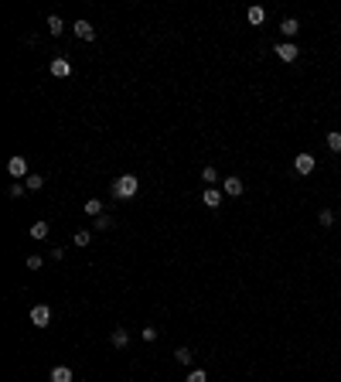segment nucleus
<instances>
[{
	"label": "nucleus",
	"mask_w": 341,
	"mask_h": 382,
	"mask_svg": "<svg viewBox=\"0 0 341 382\" xmlns=\"http://www.w3.org/2000/svg\"><path fill=\"white\" fill-rule=\"evenodd\" d=\"M136 191H140V181H136V174H120V178L113 181V195L116 198H133Z\"/></svg>",
	"instance_id": "nucleus-1"
},
{
	"label": "nucleus",
	"mask_w": 341,
	"mask_h": 382,
	"mask_svg": "<svg viewBox=\"0 0 341 382\" xmlns=\"http://www.w3.org/2000/svg\"><path fill=\"white\" fill-rule=\"evenodd\" d=\"M48 229H51V225H48V219H38V222L31 225V239H45Z\"/></svg>",
	"instance_id": "nucleus-13"
},
{
	"label": "nucleus",
	"mask_w": 341,
	"mask_h": 382,
	"mask_svg": "<svg viewBox=\"0 0 341 382\" xmlns=\"http://www.w3.org/2000/svg\"><path fill=\"white\" fill-rule=\"evenodd\" d=\"M109 225H113V219H109V215H99V219H92V229H96V232H106Z\"/></svg>",
	"instance_id": "nucleus-19"
},
{
	"label": "nucleus",
	"mask_w": 341,
	"mask_h": 382,
	"mask_svg": "<svg viewBox=\"0 0 341 382\" xmlns=\"http://www.w3.org/2000/svg\"><path fill=\"white\" fill-rule=\"evenodd\" d=\"M48 68H51V75H55V79H65L68 72H72V65H68L65 58H51V65H48Z\"/></svg>",
	"instance_id": "nucleus-6"
},
{
	"label": "nucleus",
	"mask_w": 341,
	"mask_h": 382,
	"mask_svg": "<svg viewBox=\"0 0 341 382\" xmlns=\"http://www.w3.org/2000/svg\"><path fill=\"white\" fill-rule=\"evenodd\" d=\"M51 382H75V375H72V369L58 365V369H51Z\"/></svg>",
	"instance_id": "nucleus-12"
},
{
	"label": "nucleus",
	"mask_w": 341,
	"mask_h": 382,
	"mask_svg": "<svg viewBox=\"0 0 341 382\" xmlns=\"http://www.w3.org/2000/svg\"><path fill=\"white\" fill-rule=\"evenodd\" d=\"M297 55H300V51H297L294 41H283V45H276V58H280V62H287V65H290V62H297Z\"/></svg>",
	"instance_id": "nucleus-5"
},
{
	"label": "nucleus",
	"mask_w": 341,
	"mask_h": 382,
	"mask_svg": "<svg viewBox=\"0 0 341 382\" xmlns=\"http://www.w3.org/2000/svg\"><path fill=\"white\" fill-rule=\"evenodd\" d=\"M328 147L334 150V154L341 150V133H338V130H331V133H328Z\"/></svg>",
	"instance_id": "nucleus-22"
},
{
	"label": "nucleus",
	"mask_w": 341,
	"mask_h": 382,
	"mask_svg": "<svg viewBox=\"0 0 341 382\" xmlns=\"http://www.w3.org/2000/svg\"><path fill=\"white\" fill-rule=\"evenodd\" d=\"M86 215H92V219L106 215V212H102V202H99V198H89V202H86Z\"/></svg>",
	"instance_id": "nucleus-16"
},
{
	"label": "nucleus",
	"mask_w": 341,
	"mask_h": 382,
	"mask_svg": "<svg viewBox=\"0 0 341 382\" xmlns=\"http://www.w3.org/2000/svg\"><path fill=\"white\" fill-rule=\"evenodd\" d=\"M222 191H225V195H232V198H239V195H242V181H239L236 174H229L225 184H222Z\"/></svg>",
	"instance_id": "nucleus-7"
},
{
	"label": "nucleus",
	"mask_w": 341,
	"mask_h": 382,
	"mask_svg": "<svg viewBox=\"0 0 341 382\" xmlns=\"http://www.w3.org/2000/svg\"><path fill=\"white\" fill-rule=\"evenodd\" d=\"M318 222L324 225V229H328V225H334V212H331V208H321V215H318Z\"/></svg>",
	"instance_id": "nucleus-21"
},
{
	"label": "nucleus",
	"mask_w": 341,
	"mask_h": 382,
	"mask_svg": "<svg viewBox=\"0 0 341 382\" xmlns=\"http://www.w3.org/2000/svg\"><path fill=\"white\" fill-rule=\"evenodd\" d=\"M89 239H92V232L79 229V232H75V246H89Z\"/></svg>",
	"instance_id": "nucleus-25"
},
{
	"label": "nucleus",
	"mask_w": 341,
	"mask_h": 382,
	"mask_svg": "<svg viewBox=\"0 0 341 382\" xmlns=\"http://www.w3.org/2000/svg\"><path fill=\"white\" fill-rule=\"evenodd\" d=\"M7 195H11V198H21V195H27V188H24L21 181H14V184H11V191H7Z\"/></svg>",
	"instance_id": "nucleus-24"
},
{
	"label": "nucleus",
	"mask_w": 341,
	"mask_h": 382,
	"mask_svg": "<svg viewBox=\"0 0 341 382\" xmlns=\"http://www.w3.org/2000/svg\"><path fill=\"white\" fill-rule=\"evenodd\" d=\"M280 31H283V38H297V31H300V21H297V17H283Z\"/></svg>",
	"instance_id": "nucleus-10"
},
{
	"label": "nucleus",
	"mask_w": 341,
	"mask_h": 382,
	"mask_svg": "<svg viewBox=\"0 0 341 382\" xmlns=\"http://www.w3.org/2000/svg\"><path fill=\"white\" fill-rule=\"evenodd\" d=\"M41 184H45V178H41V174H31V178L24 181V188H27V191H38Z\"/></svg>",
	"instance_id": "nucleus-20"
},
{
	"label": "nucleus",
	"mask_w": 341,
	"mask_h": 382,
	"mask_svg": "<svg viewBox=\"0 0 341 382\" xmlns=\"http://www.w3.org/2000/svg\"><path fill=\"white\" fill-rule=\"evenodd\" d=\"M48 321H51V307H48V304H34L31 307V324L34 328H48Z\"/></svg>",
	"instance_id": "nucleus-2"
},
{
	"label": "nucleus",
	"mask_w": 341,
	"mask_h": 382,
	"mask_svg": "<svg viewBox=\"0 0 341 382\" xmlns=\"http://www.w3.org/2000/svg\"><path fill=\"white\" fill-rule=\"evenodd\" d=\"M41 263H45L41 256H27V270H41Z\"/></svg>",
	"instance_id": "nucleus-27"
},
{
	"label": "nucleus",
	"mask_w": 341,
	"mask_h": 382,
	"mask_svg": "<svg viewBox=\"0 0 341 382\" xmlns=\"http://www.w3.org/2000/svg\"><path fill=\"white\" fill-rule=\"evenodd\" d=\"M202 181L208 184V188H215V181H218V171H215V164H208V168H202Z\"/></svg>",
	"instance_id": "nucleus-14"
},
{
	"label": "nucleus",
	"mask_w": 341,
	"mask_h": 382,
	"mask_svg": "<svg viewBox=\"0 0 341 382\" xmlns=\"http://www.w3.org/2000/svg\"><path fill=\"white\" fill-rule=\"evenodd\" d=\"M62 31H65L62 17H58V14H48V34H62Z\"/></svg>",
	"instance_id": "nucleus-17"
},
{
	"label": "nucleus",
	"mask_w": 341,
	"mask_h": 382,
	"mask_svg": "<svg viewBox=\"0 0 341 382\" xmlns=\"http://www.w3.org/2000/svg\"><path fill=\"white\" fill-rule=\"evenodd\" d=\"M246 21L249 24H263L266 21V11H263V7H249V11H246Z\"/></svg>",
	"instance_id": "nucleus-15"
},
{
	"label": "nucleus",
	"mask_w": 341,
	"mask_h": 382,
	"mask_svg": "<svg viewBox=\"0 0 341 382\" xmlns=\"http://www.w3.org/2000/svg\"><path fill=\"white\" fill-rule=\"evenodd\" d=\"M75 34H79L82 41H92V38H96V28H92L89 21H75Z\"/></svg>",
	"instance_id": "nucleus-9"
},
{
	"label": "nucleus",
	"mask_w": 341,
	"mask_h": 382,
	"mask_svg": "<svg viewBox=\"0 0 341 382\" xmlns=\"http://www.w3.org/2000/svg\"><path fill=\"white\" fill-rule=\"evenodd\" d=\"M184 382H208V372H205V369H194Z\"/></svg>",
	"instance_id": "nucleus-23"
},
{
	"label": "nucleus",
	"mask_w": 341,
	"mask_h": 382,
	"mask_svg": "<svg viewBox=\"0 0 341 382\" xmlns=\"http://www.w3.org/2000/svg\"><path fill=\"white\" fill-rule=\"evenodd\" d=\"M202 202L208 205V208H212V212H215L218 205H222V191H215V188H208V191H202Z\"/></svg>",
	"instance_id": "nucleus-8"
},
{
	"label": "nucleus",
	"mask_w": 341,
	"mask_h": 382,
	"mask_svg": "<svg viewBox=\"0 0 341 382\" xmlns=\"http://www.w3.org/2000/svg\"><path fill=\"white\" fill-rule=\"evenodd\" d=\"M140 335H144V341H157V328H144V331H140Z\"/></svg>",
	"instance_id": "nucleus-26"
},
{
	"label": "nucleus",
	"mask_w": 341,
	"mask_h": 382,
	"mask_svg": "<svg viewBox=\"0 0 341 382\" xmlns=\"http://www.w3.org/2000/svg\"><path fill=\"white\" fill-rule=\"evenodd\" d=\"M7 171H11V178H17V181H21V178H31V174H27V160H24L21 154H14V157L7 160Z\"/></svg>",
	"instance_id": "nucleus-3"
},
{
	"label": "nucleus",
	"mask_w": 341,
	"mask_h": 382,
	"mask_svg": "<svg viewBox=\"0 0 341 382\" xmlns=\"http://www.w3.org/2000/svg\"><path fill=\"white\" fill-rule=\"evenodd\" d=\"M191 359H194L191 348H178L174 351V362H178V365H191Z\"/></svg>",
	"instance_id": "nucleus-18"
},
{
	"label": "nucleus",
	"mask_w": 341,
	"mask_h": 382,
	"mask_svg": "<svg viewBox=\"0 0 341 382\" xmlns=\"http://www.w3.org/2000/svg\"><path fill=\"white\" fill-rule=\"evenodd\" d=\"M109 341H113V348H126V345H130L126 328H113V338H109Z\"/></svg>",
	"instance_id": "nucleus-11"
},
{
	"label": "nucleus",
	"mask_w": 341,
	"mask_h": 382,
	"mask_svg": "<svg viewBox=\"0 0 341 382\" xmlns=\"http://www.w3.org/2000/svg\"><path fill=\"white\" fill-rule=\"evenodd\" d=\"M314 168H318V160L310 157V154H297V157H294V171H297V174H310Z\"/></svg>",
	"instance_id": "nucleus-4"
}]
</instances>
